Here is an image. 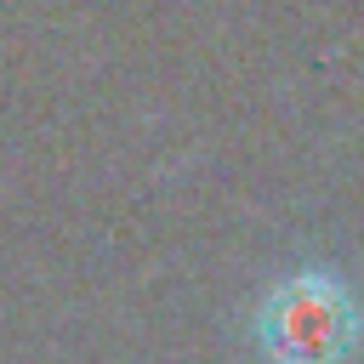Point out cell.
<instances>
[{"label": "cell", "instance_id": "obj_1", "mask_svg": "<svg viewBox=\"0 0 364 364\" xmlns=\"http://www.w3.org/2000/svg\"><path fill=\"white\" fill-rule=\"evenodd\" d=\"M250 330L267 364H347L364 341V301L341 273L301 267L262 296Z\"/></svg>", "mask_w": 364, "mask_h": 364}]
</instances>
